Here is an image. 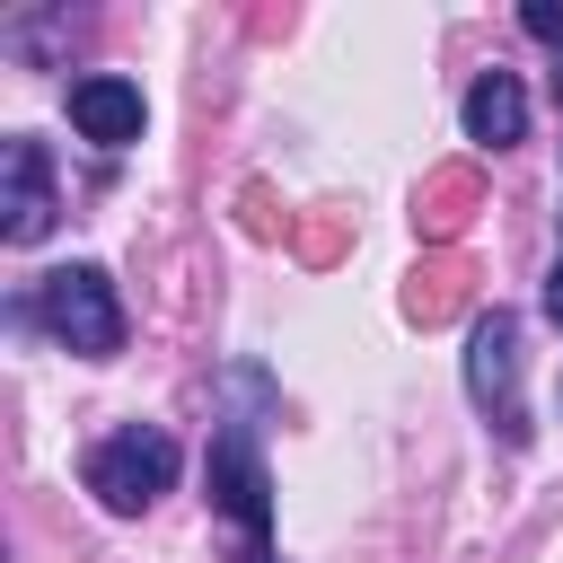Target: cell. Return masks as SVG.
Returning a JSON list of instances; mask_svg holds the SVG:
<instances>
[{"label":"cell","instance_id":"obj_1","mask_svg":"<svg viewBox=\"0 0 563 563\" xmlns=\"http://www.w3.org/2000/svg\"><path fill=\"white\" fill-rule=\"evenodd\" d=\"M167 484H176V440H167L158 422H123V431H106V440L88 449V493H97L114 519L150 510Z\"/></svg>","mask_w":563,"mask_h":563},{"label":"cell","instance_id":"obj_2","mask_svg":"<svg viewBox=\"0 0 563 563\" xmlns=\"http://www.w3.org/2000/svg\"><path fill=\"white\" fill-rule=\"evenodd\" d=\"M44 325L79 352V361H114L123 352V299L97 264H62L44 273Z\"/></svg>","mask_w":563,"mask_h":563},{"label":"cell","instance_id":"obj_3","mask_svg":"<svg viewBox=\"0 0 563 563\" xmlns=\"http://www.w3.org/2000/svg\"><path fill=\"white\" fill-rule=\"evenodd\" d=\"M466 387H475V405H493L501 413V440L519 449L528 440V413H519V317H484L475 325V343H466Z\"/></svg>","mask_w":563,"mask_h":563},{"label":"cell","instance_id":"obj_4","mask_svg":"<svg viewBox=\"0 0 563 563\" xmlns=\"http://www.w3.org/2000/svg\"><path fill=\"white\" fill-rule=\"evenodd\" d=\"M202 475H211V501L229 510V528H238L246 545H264V528H273V484H264L255 440H246V431H220L211 457H202Z\"/></svg>","mask_w":563,"mask_h":563},{"label":"cell","instance_id":"obj_5","mask_svg":"<svg viewBox=\"0 0 563 563\" xmlns=\"http://www.w3.org/2000/svg\"><path fill=\"white\" fill-rule=\"evenodd\" d=\"M53 229V158H44V141H9L0 150V238L9 246H35Z\"/></svg>","mask_w":563,"mask_h":563},{"label":"cell","instance_id":"obj_6","mask_svg":"<svg viewBox=\"0 0 563 563\" xmlns=\"http://www.w3.org/2000/svg\"><path fill=\"white\" fill-rule=\"evenodd\" d=\"M70 123L97 150H123V141H141V88L132 79H79L70 88Z\"/></svg>","mask_w":563,"mask_h":563},{"label":"cell","instance_id":"obj_7","mask_svg":"<svg viewBox=\"0 0 563 563\" xmlns=\"http://www.w3.org/2000/svg\"><path fill=\"white\" fill-rule=\"evenodd\" d=\"M528 132V88L510 79V70H484L475 88H466V141H484V150H510Z\"/></svg>","mask_w":563,"mask_h":563},{"label":"cell","instance_id":"obj_8","mask_svg":"<svg viewBox=\"0 0 563 563\" xmlns=\"http://www.w3.org/2000/svg\"><path fill=\"white\" fill-rule=\"evenodd\" d=\"M519 26H528V35H545V44H563V0H528V9H519Z\"/></svg>","mask_w":563,"mask_h":563},{"label":"cell","instance_id":"obj_9","mask_svg":"<svg viewBox=\"0 0 563 563\" xmlns=\"http://www.w3.org/2000/svg\"><path fill=\"white\" fill-rule=\"evenodd\" d=\"M545 317L563 325V264H554V282H545Z\"/></svg>","mask_w":563,"mask_h":563},{"label":"cell","instance_id":"obj_10","mask_svg":"<svg viewBox=\"0 0 563 563\" xmlns=\"http://www.w3.org/2000/svg\"><path fill=\"white\" fill-rule=\"evenodd\" d=\"M238 563H273V554H264V545H246V554H238Z\"/></svg>","mask_w":563,"mask_h":563},{"label":"cell","instance_id":"obj_11","mask_svg":"<svg viewBox=\"0 0 563 563\" xmlns=\"http://www.w3.org/2000/svg\"><path fill=\"white\" fill-rule=\"evenodd\" d=\"M554 88H563V62H554Z\"/></svg>","mask_w":563,"mask_h":563}]
</instances>
